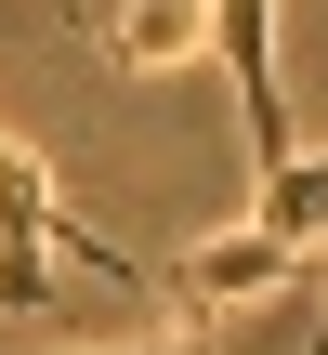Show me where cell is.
<instances>
[{
  "instance_id": "cell-3",
  "label": "cell",
  "mask_w": 328,
  "mask_h": 355,
  "mask_svg": "<svg viewBox=\"0 0 328 355\" xmlns=\"http://www.w3.org/2000/svg\"><path fill=\"white\" fill-rule=\"evenodd\" d=\"M197 40H210V0H105V53L118 66H197Z\"/></svg>"
},
{
  "instance_id": "cell-6",
  "label": "cell",
  "mask_w": 328,
  "mask_h": 355,
  "mask_svg": "<svg viewBox=\"0 0 328 355\" xmlns=\"http://www.w3.org/2000/svg\"><path fill=\"white\" fill-rule=\"evenodd\" d=\"M316 290H328V263H316Z\"/></svg>"
},
{
  "instance_id": "cell-1",
  "label": "cell",
  "mask_w": 328,
  "mask_h": 355,
  "mask_svg": "<svg viewBox=\"0 0 328 355\" xmlns=\"http://www.w3.org/2000/svg\"><path fill=\"white\" fill-rule=\"evenodd\" d=\"M66 277H92V290H158L131 250H105L66 198H53V171L0 132V316H39Z\"/></svg>"
},
{
  "instance_id": "cell-2",
  "label": "cell",
  "mask_w": 328,
  "mask_h": 355,
  "mask_svg": "<svg viewBox=\"0 0 328 355\" xmlns=\"http://www.w3.org/2000/svg\"><path fill=\"white\" fill-rule=\"evenodd\" d=\"M263 290H316V263L289 250V237H263V224H237V237H197L184 263H171V303L210 329V316H237V303H263Z\"/></svg>"
},
{
  "instance_id": "cell-4",
  "label": "cell",
  "mask_w": 328,
  "mask_h": 355,
  "mask_svg": "<svg viewBox=\"0 0 328 355\" xmlns=\"http://www.w3.org/2000/svg\"><path fill=\"white\" fill-rule=\"evenodd\" d=\"M250 224H263V237H289L302 263H328V145H316V158H276V171H263Z\"/></svg>"
},
{
  "instance_id": "cell-5",
  "label": "cell",
  "mask_w": 328,
  "mask_h": 355,
  "mask_svg": "<svg viewBox=\"0 0 328 355\" xmlns=\"http://www.w3.org/2000/svg\"><path fill=\"white\" fill-rule=\"evenodd\" d=\"M118 355H210V329H171V343H118Z\"/></svg>"
}]
</instances>
